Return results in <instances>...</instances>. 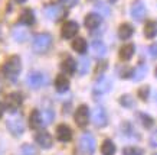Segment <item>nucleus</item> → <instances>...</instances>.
<instances>
[{"label": "nucleus", "mask_w": 157, "mask_h": 155, "mask_svg": "<svg viewBox=\"0 0 157 155\" xmlns=\"http://www.w3.org/2000/svg\"><path fill=\"white\" fill-rule=\"evenodd\" d=\"M20 71H22V63H20V58L17 55L10 57L5 63V65L2 67L3 75H5L7 80H10V81H16L17 77H19Z\"/></svg>", "instance_id": "obj_1"}, {"label": "nucleus", "mask_w": 157, "mask_h": 155, "mask_svg": "<svg viewBox=\"0 0 157 155\" xmlns=\"http://www.w3.org/2000/svg\"><path fill=\"white\" fill-rule=\"evenodd\" d=\"M52 45V36L49 34H39L33 39V49L36 52H46Z\"/></svg>", "instance_id": "obj_2"}, {"label": "nucleus", "mask_w": 157, "mask_h": 155, "mask_svg": "<svg viewBox=\"0 0 157 155\" xmlns=\"http://www.w3.org/2000/svg\"><path fill=\"white\" fill-rule=\"evenodd\" d=\"M6 126L7 129L10 131V133L14 136H20L23 135L25 132V122L23 119L20 116H13V117H9L7 122H6Z\"/></svg>", "instance_id": "obj_3"}, {"label": "nucleus", "mask_w": 157, "mask_h": 155, "mask_svg": "<svg viewBox=\"0 0 157 155\" xmlns=\"http://www.w3.org/2000/svg\"><path fill=\"white\" fill-rule=\"evenodd\" d=\"M65 13H67V10L63 9L61 5H49L45 7V15H46V18H48L49 20H53V22L61 20L62 18H65Z\"/></svg>", "instance_id": "obj_4"}, {"label": "nucleus", "mask_w": 157, "mask_h": 155, "mask_svg": "<svg viewBox=\"0 0 157 155\" xmlns=\"http://www.w3.org/2000/svg\"><path fill=\"white\" fill-rule=\"evenodd\" d=\"M22 102H23V97H22L20 93H12V94H9V96L6 97L5 107L10 113H16V110L20 107Z\"/></svg>", "instance_id": "obj_5"}, {"label": "nucleus", "mask_w": 157, "mask_h": 155, "mask_svg": "<svg viewBox=\"0 0 157 155\" xmlns=\"http://www.w3.org/2000/svg\"><path fill=\"white\" fill-rule=\"evenodd\" d=\"M79 148L85 154H92L95 151V139L91 133H84L79 139Z\"/></svg>", "instance_id": "obj_6"}, {"label": "nucleus", "mask_w": 157, "mask_h": 155, "mask_svg": "<svg viewBox=\"0 0 157 155\" xmlns=\"http://www.w3.org/2000/svg\"><path fill=\"white\" fill-rule=\"evenodd\" d=\"M75 122L79 128H85L90 122V110H88V106L85 104H81V106L76 109L75 112Z\"/></svg>", "instance_id": "obj_7"}, {"label": "nucleus", "mask_w": 157, "mask_h": 155, "mask_svg": "<svg viewBox=\"0 0 157 155\" xmlns=\"http://www.w3.org/2000/svg\"><path fill=\"white\" fill-rule=\"evenodd\" d=\"M35 141H36V144H38L40 148H43V149H49V148H52V145H53L52 136L49 135L46 131H39L38 133L35 135Z\"/></svg>", "instance_id": "obj_8"}, {"label": "nucleus", "mask_w": 157, "mask_h": 155, "mask_svg": "<svg viewBox=\"0 0 157 155\" xmlns=\"http://www.w3.org/2000/svg\"><path fill=\"white\" fill-rule=\"evenodd\" d=\"M92 122L97 128H104L107 123H108V117H107V113L102 107H95L92 110Z\"/></svg>", "instance_id": "obj_9"}, {"label": "nucleus", "mask_w": 157, "mask_h": 155, "mask_svg": "<svg viewBox=\"0 0 157 155\" xmlns=\"http://www.w3.org/2000/svg\"><path fill=\"white\" fill-rule=\"evenodd\" d=\"M76 34H78V23L76 22L68 20V22L63 23V26H62V29H61V35L63 39H71Z\"/></svg>", "instance_id": "obj_10"}, {"label": "nucleus", "mask_w": 157, "mask_h": 155, "mask_svg": "<svg viewBox=\"0 0 157 155\" xmlns=\"http://www.w3.org/2000/svg\"><path fill=\"white\" fill-rule=\"evenodd\" d=\"M130 12H131V16H133L134 20L141 22V20L144 19V16H146V6H144L143 2L137 0V2H134V3H133V6H131Z\"/></svg>", "instance_id": "obj_11"}, {"label": "nucleus", "mask_w": 157, "mask_h": 155, "mask_svg": "<svg viewBox=\"0 0 157 155\" xmlns=\"http://www.w3.org/2000/svg\"><path fill=\"white\" fill-rule=\"evenodd\" d=\"M12 35H13L14 41H17V42H25V41H28L29 36H30V32L29 29L26 28V25H17V26H14L13 31H12Z\"/></svg>", "instance_id": "obj_12"}, {"label": "nucleus", "mask_w": 157, "mask_h": 155, "mask_svg": "<svg viewBox=\"0 0 157 155\" xmlns=\"http://www.w3.org/2000/svg\"><path fill=\"white\" fill-rule=\"evenodd\" d=\"M46 78L42 73H30L28 75V84L32 88H40L45 84Z\"/></svg>", "instance_id": "obj_13"}, {"label": "nucleus", "mask_w": 157, "mask_h": 155, "mask_svg": "<svg viewBox=\"0 0 157 155\" xmlns=\"http://www.w3.org/2000/svg\"><path fill=\"white\" fill-rule=\"evenodd\" d=\"M56 138L61 142H69L72 139V131L68 125H59L56 128Z\"/></svg>", "instance_id": "obj_14"}, {"label": "nucleus", "mask_w": 157, "mask_h": 155, "mask_svg": "<svg viewBox=\"0 0 157 155\" xmlns=\"http://www.w3.org/2000/svg\"><path fill=\"white\" fill-rule=\"evenodd\" d=\"M111 90V81L107 80V78H100L97 81L95 87H94V94L95 96H101V94H105Z\"/></svg>", "instance_id": "obj_15"}, {"label": "nucleus", "mask_w": 157, "mask_h": 155, "mask_svg": "<svg viewBox=\"0 0 157 155\" xmlns=\"http://www.w3.org/2000/svg\"><path fill=\"white\" fill-rule=\"evenodd\" d=\"M101 20H102V18H101L98 13H90V15L85 16L84 23H85V26L88 28V29L92 31V29H97V28L100 26V25H101Z\"/></svg>", "instance_id": "obj_16"}, {"label": "nucleus", "mask_w": 157, "mask_h": 155, "mask_svg": "<svg viewBox=\"0 0 157 155\" xmlns=\"http://www.w3.org/2000/svg\"><path fill=\"white\" fill-rule=\"evenodd\" d=\"M55 88L58 93H65L69 88V80L65 74H59L55 80Z\"/></svg>", "instance_id": "obj_17"}, {"label": "nucleus", "mask_w": 157, "mask_h": 155, "mask_svg": "<svg viewBox=\"0 0 157 155\" xmlns=\"http://www.w3.org/2000/svg\"><path fill=\"white\" fill-rule=\"evenodd\" d=\"M91 49H92V54H94L95 57H98V58H102L105 54H107V47H105V44L102 41H98V39L91 44Z\"/></svg>", "instance_id": "obj_18"}, {"label": "nucleus", "mask_w": 157, "mask_h": 155, "mask_svg": "<svg viewBox=\"0 0 157 155\" xmlns=\"http://www.w3.org/2000/svg\"><path fill=\"white\" fill-rule=\"evenodd\" d=\"M75 68H76V63L71 57H67V58L61 63V70L63 74H69V75H71V74H74Z\"/></svg>", "instance_id": "obj_19"}, {"label": "nucleus", "mask_w": 157, "mask_h": 155, "mask_svg": "<svg viewBox=\"0 0 157 155\" xmlns=\"http://www.w3.org/2000/svg\"><path fill=\"white\" fill-rule=\"evenodd\" d=\"M29 125L32 129H39L43 126V122H42V115L39 110H33L30 113V117H29Z\"/></svg>", "instance_id": "obj_20"}, {"label": "nucleus", "mask_w": 157, "mask_h": 155, "mask_svg": "<svg viewBox=\"0 0 157 155\" xmlns=\"http://www.w3.org/2000/svg\"><path fill=\"white\" fill-rule=\"evenodd\" d=\"M134 55V45L133 44H125L120 49V58L123 61H128Z\"/></svg>", "instance_id": "obj_21"}, {"label": "nucleus", "mask_w": 157, "mask_h": 155, "mask_svg": "<svg viewBox=\"0 0 157 155\" xmlns=\"http://www.w3.org/2000/svg\"><path fill=\"white\" fill-rule=\"evenodd\" d=\"M20 23L26 25V26H30V25L35 23V13L30 9H26L22 12L20 15Z\"/></svg>", "instance_id": "obj_22"}, {"label": "nucleus", "mask_w": 157, "mask_h": 155, "mask_svg": "<svg viewBox=\"0 0 157 155\" xmlns=\"http://www.w3.org/2000/svg\"><path fill=\"white\" fill-rule=\"evenodd\" d=\"M146 74H147V65L140 64L136 70H133V73H131V78H133L134 81H140V80H143V78L146 77Z\"/></svg>", "instance_id": "obj_23"}, {"label": "nucleus", "mask_w": 157, "mask_h": 155, "mask_svg": "<svg viewBox=\"0 0 157 155\" xmlns=\"http://www.w3.org/2000/svg\"><path fill=\"white\" fill-rule=\"evenodd\" d=\"M133 34H134L133 26H131V25H128V23H123L118 28V36L121 39H124V41H125V39H128Z\"/></svg>", "instance_id": "obj_24"}, {"label": "nucleus", "mask_w": 157, "mask_h": 155, "mask_svg": "<svg viewBox=\"0 0 157 155\" xmlns=\"http://www.w3.org/2000/svg\"><path fill=\"white\" fill-rule=\"evenodd\" d=\"M144 35L148 39L154 38L157 35V23L154 20H148L147 23H146V26H144Z\"/></svg>", "instance_id": "obj_25"}, {"label": "nucleus", "mask_w": 157, "mask_h": 155, "mask_svg": "<svg viewBox=\"0 0 157 155\" xmlns=\"http://www.w3.org/2000/svg\"><path fill=\"white\" fill-rule=\"evenodd\" d=\"M72 49L76 51L78 54H85L86 52V42L84 38H75L72 41Z\"/></svg>", "instance_id": "obj_26"}, {"label": "nucleus", "mask_w": 157, "mask_h": 155, "mask_svg": "<svg viewBox=\"0 0 157 155\" xmlns=\"http://www.w3.org/2000/svg\"><path fill=\"white\" fill-rule=\"evenodd\" d=\"M101 152H102V155H114L115 154L114 142L109 139H105L102 142V145H101Z\"/></svg>", "instance_id": "obj_27"}, {"label": "nucleus", "mask_w": 157, "mask_h": 155, "mask_svg": "<svg viewBox=\"0 0 157 155\" xmlns=\"http://www.w3.org/2000/svg\"><path fill=\"white\" fill-rule=\"evenodd\" d=\"M95 10H97V13H98L101 18H107V16H109V13H111L108 5H105V3H102V2H98V3H97Z\"/></svg>", "instance_id": "obj_28"}, {"label": "nucleus", "mask_w": 157, "mask_h": 155, "mask_svg": "<svg viewBox=\"0 0 157 155\" xmlns=\"http://www.w3.org/2000/svg\"><path fill=\"white\" fill-rule=\"evenodd\" d=\"M123 155H144V151L138 146H125L123 149Z\"/></svg>", "instance_id": "obj_29"}, {"label": "nucleus", "mask_w": 157, "mask_h": 155, "mask_svg": "<svg viewBox=\"0 0 157 155\" xmlns=\"http://www.w3.org/2000/svg\"><path fill=\"white\" fill-rule=\"evenodd\" d=\"M120 104L124 107H128V109H131V107L136 106V102H134V99L131 96H128V94H124L121 99H120Z\"/></svg>", "instance_id": "obj_30"}, {"label": "nucleus", "mask_w": 157, "mask_h": 155, "mask_svg": "<svg viewBox=\"0 0 157 155\" xmlns=\"http://www.w3.org/2000/svg\"><path fill=\"white\" fill-rule=\"evenodd\" d=\"M88 70H90V59L86 58H81V61H79V67H78V71H79V74L81 75H84V74L88 73Z\"/></svg>", "instance_id": "obj_31"}, {"label": "nucleus", "mask_w": 157, "mask_h": 155, "mask_svg": "<svg viewBox=\"0 0 157 155\" xmlns=\"http://www.w3.org/2000/svg\"><path fill=\"white\" fill-rule=\"evenodd\" d=\"M40 115H42V122H43V126L45 125H49L51 122L53 120V112L46 109V110L40 112Z\"/></svg>", "instance_id": "obj_32"}, {"label": "nucleus", "mask_w": 157, "mask_h": 155, "mask_svg": "<svg viewBox=\"0 0 157 155\" xmlns=\"http://www.w3.org/2000/svg\"><path fill=\"white\" fill-rule=\"evenodd\" d=\"M20 152H22V155H36V149L32 145H28V144L20 148Z\"/></svg>", "instance_id": "obj_33"}, {"label": "nucleus", "mask_w": 157, "mask_h": 155, "mask_svg": "<svg viewBox=\"0 0 157 155\" xmlns=\"http://www.w3.org/2000/svg\"><path fill=\"white\" fill-rule=\"evenodd\" d=\"M140 119H141V123H143L146 128H151L153 125V117H150L146 113H140Z\"/></svg>", "instance_id": "obj_34"}, {"label": "nucleus", "mask_w": 157, "mask_h": 155, "mask_svg": "<svg viewBox=\"0 0 157 155\" xmlns=\"http://www.w3.org/2000/svg\"><path fill=\"white\" fill-rule=\"evenodd\" d=\"M148 94H150V87H148V86H143V87L138 90V97H140L141 100H147Z\"/></svg>", "instance_id": "obj_35"}, {"label": "nucleus", "mask_w": 157, "mask_h": 155, "mask_svg": "<svg viewBox=\"0 0 157 155\" xmlns=\"http://www.w3.org/2000/svg\"><path fill=\"white\" fill-rule=\"evenodd\" d=\"M105 68H107V63H104V61H102V63H100L98 64V68H97V75H98V80H100L101 78V75H102V74H104V71H105Z\"/></svg>", "instance_id": "obj_36"}, {"label": "nucleus", "mask_w": 157, "mask_h": 155, "mask_svg": "<svg viewBox=\"0 0 157 155\" xmlns=\"http://www.w3.org/2000/svg\"><path fill=\"white\" fill-rule=\"evenodd\" d=\"M150 146L157 148V131H154L151 135H150Z\"/></svg>", "instance_id": "obj_37"}, {"label": "nucleus", "mask_w": 157, "mask_h": 155, "mask_svg": "<svg viewBox=\"0 0 157 155\" xmlns=\"http://www.w3.org/2000/svg\"><path fill=\"white\" fill-rule=\"evenodd\" d=\"M148 52H150V55H151V57H156V58H157V44L151 45V47L148 48Z\"/></svg>", "instance_id": "obj_38"}, {"label": "nucleus", "mask_w": 157, "mask_h": 155, "mask_svg": "<svg viewBox=\"0 0 157 155\" xmlns=\"http://www.w3.org/2000/svg\"><path fill=\"white\" fill-rule=\"evenodd\" d=\"M63 5H67V6H69V7H72V6H75L76 3H78V0H61Z\"/></svg>", "instance_id": "obj_39"}, {"label": "nucleus", "mask_w": 157, "mask_h": 155, "mask_svg": "<svg viewBox=\"0 0 157 155\" xmlns=\"http://www.w3.org/2000/svg\"><path fill=\"white\" fill-rule=\"evenodd\" d=\"M3 112H5V106H3V104L0 103V117L3 116Z\"/></svg>", "instance_id": "obj_40"}, {"label": "nucleus", "mask_w": 157, "mask_h": 155, "mask_svg": "<svg viewBox=\"0 0 157 155\" xmlns=\"http://www.w3.org/2000/svg\"><path fill=\"white\" fill-rule=\"evenodd\" d=\"M16 2H17V3H25L26 0H16Z\"/></svg>", "instance_id": "obj_41"}, {"label": "nucleus", "mask_w": 157, "mask_h": 155, "mask_svg": "<svg viewBox=\"0 0 157 155\" xmlns=\"http://www.w3.org/2000/svg\"><path fill=\"white\" fill-rule=\"evenodd\" d=\"M108 2H111V3H114V2H117V0H108Z\"/></svg>", "instance_id": "obj_42"}, {"label": "nucleus", "mask_w": 157, "mask_h": 155, "mask_svg": "<svg viewBox=\"0 0 157 155\" xmlns=\"http://www.w3.org/2000/svg\"><path fill=\"white\" fill-rule=\"evenodd\" d=\"M156 75H157V70H156Z\"/></svg>", "instance_id": "obj_43"}, {"label": "nucleus", "mask_w": 157, "mask_h": 155, "mask_svg": "<svg viewBox=\"0 0 157 155\" xmlns=\"http://www.w3.org/2000/svg\"><path fill=\"white\" fill-rule=\"evenodd\" d=\"M0 34H2V31H0Z\"/></svg>", "instance_id": "obj_44"}, {"label": "nucleus", "mask_w": 157, "mask_h": 155, "mask_svg": "<svg viewBox=\"0 0 157 155\" xmlns=\"http://www.w3.org/2000/svg\"><path fill=\"white\" fill-rule=\"evenodd\" d=\"M156 155H157V154H156Z\"/></svg>", "instance_id": "obj_45"}]
</instances>
